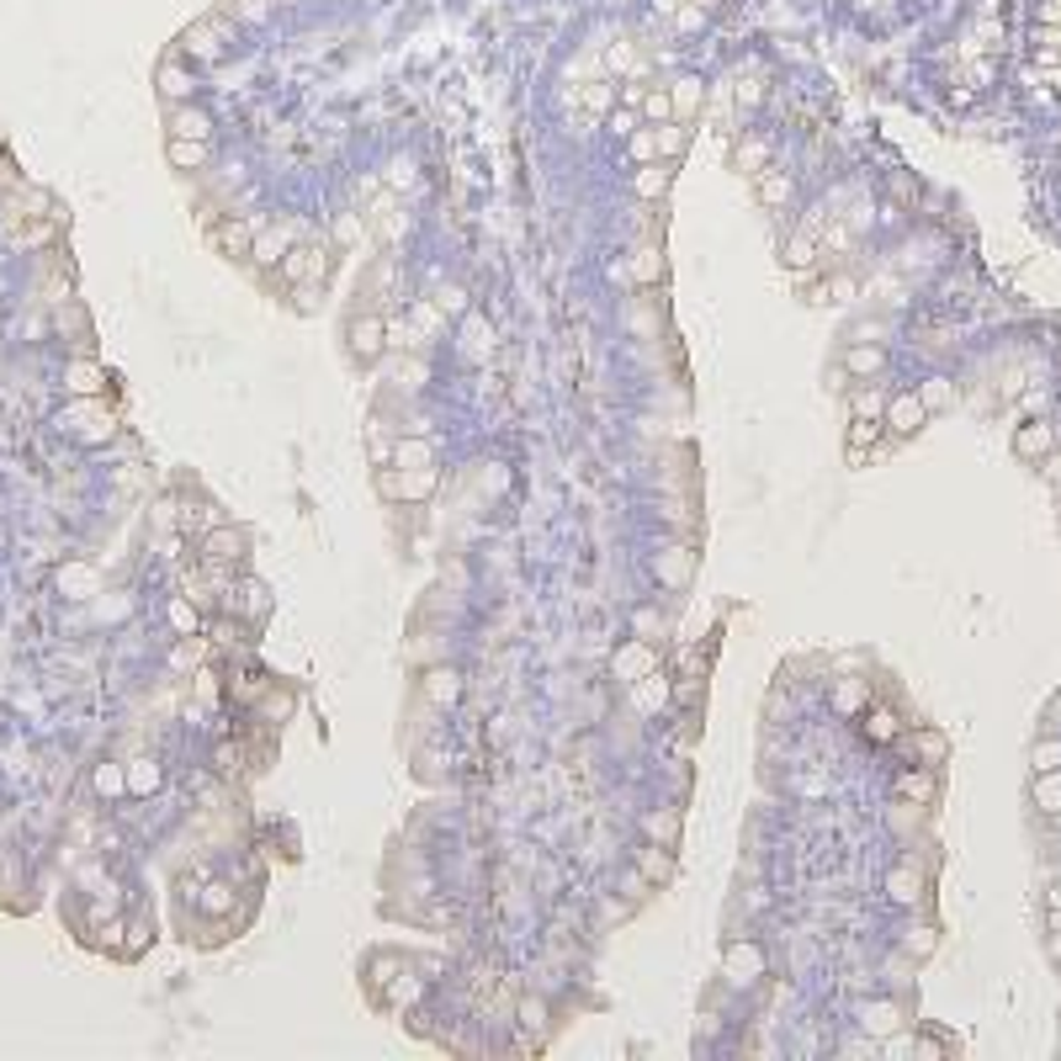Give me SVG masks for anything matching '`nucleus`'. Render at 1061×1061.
Listing matches in <instances>:
<instances>
[{"label": "nucleus", "mask_w": 1061, "mask_h": 1061, "mask_svg": "<svg viewBox=\"0 0 1061 1061\" xmlns=\"http://www.w3.org/2000/svg\"><path fill=\"white\" fill-rule=\"evenodd\" d=\"M1014 75V0H961L918 48V81L944 112H977Z\"/></svg>", "instance_id": "nucleus-1"}, {"label": "nucleus", "mask_w": 1061, "mask_h": 1061, "mask_svg": "<svg viewBox=\"0 0 1061 1061\" xmlns=\"http://www.w3.org/2000/svg\"><path fill=\"white\" fill-rule=\"evenodd\" d=\"M1014 101L1024 123L1061 127V0H1014Z\"/></svg>", "instance_id": "nucleus-2"}, {"label": "nucleus", "mask_w": 1061, "mask_h": 1061, "mask_svg": "<svg viewBox=\"0 0 1061 1061\" xmlns=\"http://www.w3.org/2000/svg\"><path fill=\"white\" fill-rule=\"evenodd\" d=\"M728 11L733 0H648V42H663V48L700 42Z\"/></svg>", "instance_id": "nucleus-3"}, {"label": "nucleus", "mask_w": 1061, "mask_h": 1061, "mask_svg": "<svg viewBox=\"0 0 1061 1061\" xmlns=\"http://www.w3.org/2000/svg\"><path fill=\"white\" fill-rule=\"evenodd\" d=\"M935 5L939 0H839V16L865 38H892L918 16H929Z\"/></svg>", "instance_id": "nucleus-4"}, {"label": "nucleus", "mask_w": 1061, "mask_h": 1061, "mask_svg": "<svg viewBox=\"0 0 1061 1061\" xmlns=\"http://www.w3.org/2000/svg\"><path fill=\"white\" fill-rule=\"evenodd\" d=\"M245 530L240 526H218V530H207V541H203V563H218V569H240L245 563Z\"/></svg>", "instance_id": "nucleus-5"}, {"label": "nucleus", "mask_w": 1061, "mask_h": 1061, "mask_svg": "<svg viewBox=\"0 0 1061 1061\" xmlns=\"http://www.w3.org/2000/svg\"><path fill=\"white\" fill-rule=\"evenodd\" d=\"M924 419H929V408L918 393H892L887 408H881V425L892 430V436H913V430H924Z\"/></svg>", "instance_id": "nucleus-6"}, {"label": "nucleus", "mask_w": 1061, "mask_h": 1061, "mask_svg": "<svg viewBox=\"0 0 1061 1061\" xmlns=\"http://www.w3.org/2000/svg\"><path fill=\"white\" fill-rule=\"evenodd\" d=\"M223 611L234 615H249V621H266V611H271V595H266V584L260 578H240V589L229 584V595H223Z\"/></svg>", "instance_id": "nucleus-7"}, {"label": "nucleus", "mask_w": 1061, "mask_h": 1061, "mask_svg": "<svg viewBox=\"0 0 1061 1061\" xmlns=\"http://www.w3.org/2000/svg\"><path fill=\"white\" fill-rule=\"evenodd\" d=\"M436 489V473L430 467H414V473H377V493L388 499H425Z\"/></svg>", "instance_id": "nucleus-8"}, {"label": "nucleus", "mask_w": 1061, "mask_h": 1061, "mask_svg": "<svg viewBox=\"0 0 1061 1061\" xmlns=\"http://www.w3.org/2000/svg\"><path fill=\"white\" fill-rule=\"evenodd\" d=\"M1051 447H1057V430L1046 419H1029V425H1020V436H1014V456L1020 462H1040V456H1051Z\"/></svg>", "instance_id": "nucleus-9"}, {"label": "nucleus", "mask_w": 1061, "mask_h": 1061, "mask_svg": "<svg viewBox=\"0 0 1061 1061\" xmlns=\"http://www.w3.org/2000/svg\"><path fill=\"white\" fill-rule=\"evenodd\" d=\"M282 277L286 282H308V277H325V249L314 245H292L282 255Z\"/></svg>", "instance_id": "nucleus-10"}, {"label": "nucleus", "mask_w": 1061, "mask_h": 1061, "mask_svg": "<svg viewBox=\"0 0 1061 1061\" xmlns=\"http://www.w3.org/2000/svg\"><path fill=\"white\" fill-rule=\"evenodd\" d=\"M170 133H175V138H197V144H207L212 118H207L203 107H175V112H170Z\"/></svg>", "instance_id": "nucleus-11"}, {"label": "nucleus", "mask_w": 1061, "mask_h": 1061, "mask_svg": "<svg viewBox=\"0 0 1061 1061\" xmlns=\"http://www.w3.org/2000/svg\"><path fill=\"white\" fill-rule=\"evenodd\" d=\"M101 382H107V371L96 367V362H70V367H64V388L81 393V399H96Z\"/></svg>", "instance_id": "nucleus-12"}, {"label": "nucleus", "mask_w": 1061, "mask_h": 1061, "mask_svg": "<svg viewBox=\"0 0 1061 1061\" xmlns=\"http://www.w3.org/2000/svg\"><path fill=\"white\" fill-rule=\"evenodd\" d=\"M881 430H887V425H881V419H870V414H855V419H850V462H855V467L865 462V447H876V441H881Z\"/></svg>", "instance_id": "nucleus-13"}, {"label": "nucleus", "mask_w": 1061, "mask_h": 1061, "mask_svg": "<svg viewBox=\"0 0 1061 1061\" xmlns=\"http://www.w3.org/2000/svg\"><path fill=\"white\" fill-rule=\"evenodd\" d=\"M377 351H382V319H371V314H367V319H356V325H351V356L371 362Z\"/></svg>", "instance_id": "nucleus-14"}, {"label": "nucleus", "mask_w": 1061, "mask_h": 1061, "mask_svg": "<svg viewBox=\"0 0 1061 1061\" xmlns=\"http://www.w3.org/2000/svg\"><path fill=\"white\" fill-rule=\"evenodd\" d=\"M898 796L918 802V807H929V802H935V770L924 765V770H907V776H898Z\"/></svg>", "instance_id": "nucleus-15"}, {"label": "nucleus", "mask_w": 1061, "mask_h": 1061, "mask_svg": "<svg viewBox=\"0 0 1061 1061\" xmlns=\"http://www.w3.org/2000/svg\"><path fill=\"white\" fill-rule=\"evenodd\" d=\"M859 728H865L870 743H892V737H898V711H892V706H870V711L859 717Z\"/></svg>", "instance_id": "nucleus-16"}, {"label": "nucleus", "mask_w": 1061, "mask_h": 1061, "mask_svg": "<svg viewBox=\"0 0 1061 1061\" xmlns=\"http://www.w3.org/2000/svg\"><path fill=\"white\" fill-rule=\"evenodd\" d=\"M127 791L133 796H155L160 791V765L155 759H127Z\"/></svg>", "instance_id": "nucleus-17"}, {"label": "nucleus", "mask_w": 1061, "mask_h": 1061, "mask_svg": "<svg viewBox=\"0 0 1061 1061\" xmlns=\"http://www.w3.org/2000/svg\"><path fill=\"white\" fill-rule=\"evenodd\" d=\"M59 589H70L75 600H90V595H96V569H85V563H64V569H59Z\"/></svg>", "instance_id": "nucleus-18"}, {"label": "nucleus", "mask_w": 1061, "mask_h": 1061, "mask_svg": "<svg viewBox=\"0 0 1061 1061\" xmlns=\"http://www.w3.org/2000/svg\"><path fill=\"white\" fill-rule=\"evenodd\" d=\"M170 164H175V170H203L207 144H197V138H170Z\"/></svg>", "instance_id": "nucleus-19"}, {"label": "nucleus", "mask_w": 1061, "mask_h": 1061, "mask_svg": "<svg viewBox=\"0 0 1061 1061\" xmlns=\"http://www.w3.org/2000/svg\"><path fill=\"white\" fill-rule=\"evenodd\" d=\"M887 887H892V898H898V902H918V898H924V876H918V870H907V865L892 870V881H887Z\"/></svg>", "instance_id": "nucleus-20"}, {"label": "nucleus", "mask_w": 1061, "mask_h": 1061, "mask_svg": "<svg viewBox=\"0 0 1061 1061\" xmlns=\"http://www.w3.org/2000/svg\"><path fill=\"white\" fill-rule=\"evenodd\" d=\"M918 399H924V408H950L955 404V382H950V377H929V382L918 388Z\"/></svg>", "instance_id": "nucleus-21"}, {"label": "nucleus", "mask_w": 1061, "mask_h": 1061, "mask_svg": "<svg viewBox=\"0 0 1061 1061\" xmlns=\"http://www.w3.org/2000/svg\"><path fill=\"white\" fill-rule=\"evenodd\" d=\"M212 245L229 249V255H249V223H223V229L212 234Z\"/></svg>", "instance_id": "nucleus-22"}, {"label": "nucleus", "mask_w": 1061, "mask_h": 1061, "mask_svg": "<svg viewBox=\"0 0 1061 1061\" xmlns=\"http://www.w3.org/2000/svg\"><path fill=\"white\" fill-rule=\"evenodd\" d=\"M844 367L855 371V377H865V371H881V367H887V356H881L876 345H855V351L844 356Z\"/></svg>", "instance_id": "nucleus-23"}, {"label": "nucleus", "mask_w": 1061, "mask_h": 1061, "mask_svg": "<svg viewBox=\"0 0 1061 1061\" xmlns=\"http://www.w3.org/2000/svg\"><path fill=\"white\" fill-rule=\"evenodd\" d=\"M160 90L170 96V101H186V96H192V75H186V70H175V64H164V70H160Z\"/></svg>", "instance_id": "nucleus-24"}, {"label": "nucleus", "mask_w": 1061, "mask_h": 1061, "mask_svg": "<svg viewBox=\"0 0 1061 1061\" xmlns=\"http://www.w3.org/2000/svg\"><path fill=\"white\" fill-rule=\"evenodd\" d=\"M170 626H175L181 637H197L203 615H197V606H186V600H170Z\"/></svg>", "instance_id": "nucleus-25"}, {"label": "nucleus", "mask_w": 1061, "mask_h": 1061, "mask_svg": "<svg viewBox=\"0 0 1061 1061\" xmlns=\"http://www.w3.org/2000/svg\"><path fill=\"white\" fill-rule=\"evenodd\" d=\"M913 743H918V754H924V765H929V770L944 765V754H950V737H944V733H918Z\"/></svg>", "instance_id": "nucleus-26"}, {"label": "nucleus", "mask_w": 1061, "mask_h": 1061, "mask_svg": "<svg viewBox=\"0 0 1061 1061\" xmlns=\"http://www.w3.org/2000/svg\"><path fill=\"white\" fill-rule=\"evenodd\" d=\"M90 780H96V791H101V796L127 791V770H123V765H96V776H90Z\"/></svg>", "instance_id": "nucleus-27"}, {"label": "nucleus", "mask_w": 1061, "mask_h": 1061, "mask_svg": "<svg viewBox=\"0 0 1061 1061\" xmlns=\"http://www.w3.org/2000/svg\"><path fill=\"white\" fill-rule=\"evenodd\" d=\"M813 255H817V245H813V229H802V234L791 240V249H785V266H796V271H807V266H813Z\"/></svg>", "instance_id": "nucleus-28"}, {"label": "nucleus", "mask_w": 1061, "mask_h": 1061, "mask_svg": "<svg viewBox=\"0 0 1061 1061\" xmlns=\"http://www.w3.org/2000/svg\"><path fill=\"white\" fill-rule=\"evenodd\" d=\"M1035 802L1046 807V813H1061V770H1046L1040 785H1035Z\"/></svg>", "instance_id": "nucleus-29"}, {"label": "nucleus", "mask_w": 1061, "mask_h": 1061, "mask_svg": "<svg viewBox=\"0 0 1061 1061\" xmlns=\"http://www.w3.org/2000/svg\"><path fill=\"white\" fill-rule=\"evenodd\" d=\"M260 266H282V255H286V234H266V240H255V249H249Z\"/></svg>", "instance_id": "nucleus-30"}, {"label": "nucleus", "mask_w": 1061, "mask_h": 1061, "mask_svg": "<svg viewBox=\"0 0 1061 1061\" xmlns=\"http://www.w3.org/2000/svg\"><path fill=\"white\" fill-rule=\"evenodd\" d=\"M637 865H643V876H654V881H669V876H674V859L663 855V850H643Z\"/></svg>", "instance_id": "nucleus-31"}, {"label": "nucleus", "mask_w": 1061, "mask_h": 1061, "mask_svg": "<svg viewBox=\"0 0 1061 1061\" xmlns=\"http://www.w3.org/2000/svg\"><path fill=\"white\" fill-rule=\"evenodd\" d=\"M765 961H759V950L748 944V950H728V977L737 981V972H748V981H754V972H759Z\"/></svg>", "instance_id": "nucleus-32"}, {"label": "nucleus", "mask_w": 1061, "mask_h": 1061, "mask_svg": "<svg viewBox=\"0 0 1061 1061\" xmlns=\"http://www.w3.org/2000/svg\"><path fill=\"white\" fill-rule=\"evenodd\" d=\"M212 759H218V770H223V776H240V770H245V748H240V743H218V754H212Z\"/></svg>", "instance_id": "nucleus-33"}, {"label": "nucleus", "mask_w": 1061, "mask_h": 1061, "mask_svg": "<svg viewBox=\"0 0 1061 1061\" xmlns=\"http://www.w3.org/2000/svg\"><path fill=\"white\" fill-rule=\"evenodd\" d=\"M1035 770H1040V776H1046V770H1061V737L1035 743Z\"/></svg>", "instance_id": "nucleus-34"}, {"label": "nucleus", "mask_w": 1061, "mask_h": 1061, "mask_svg": "<svg viewBox=\"0 0 1061 1061\" xmlns=\"http://www.w3.org/2000/svg\"><path fill=\"white\" fill-rule=\"evenodd\" d=\"M155 939V929L138 918V924H127V939H123V955H144V944Z\"/></svg>", "instance_id": "nucleus-35"}, {"label": "nucleus", "mask_w": 1061, "mask_h": 1061, "mask_svg": "<svg viewBox=\"0 0 1061 1061\" xmlns=\"http://www.w3.org/2000/svg\"><path fill=\"white\" fill-rule=\"evenodd\" d=\"M260 711L282 722V717H292V695H286V691H266V695H260Z\"/></svg>", "instance_id": "nucleus-36"}, {"label": "nucleus", "mask_w": 1061, "mask_h": 1061, "mask_svg": "<svg viewBox=\"0 0 1061 1061\" xmlns=\"http://www.w3.org/2000/svg\"><path fill=\"white\" fill-rule=\"evenodd\" d=\"M663 186H669V170H663V164H648V170L637 175V192H643V197H654V192H663Z\"/></svg>", "instance_id": "nucleus-37"}, {"label": "nucleus", "mask_w": 1061, "mask_h": 1061, "mask_svg": "<svg viewBox=\"0 0 1061 1061\" xmlns=\"http://www.w3.org/2000/svg\"><path fill=\"white\" fill-rule=\"evenodd\" d=\"M759 197H765L770 207L785 203V197H791V181H785V175H765V181H759Z\"/></svg>", "instance_id": "nucleus-38"}, {"label": "nucleus", "mask_w": 1061, "mask_h": 1061, "mask_svg": "<svg viewBox=\"0 0 1061 1061\" xmlns=\"http://www.w3.org/2000/svg\"><path fill=\"white\" fill-rule=\"evenodd\" d=\"M425 691H430V700H451V695H456V674H451V669H447V674H441V669H436V674H430V685H425Z\"/></svg>", "instance_id": "nucleus-39"}, {"label": "nucleus", "mask_w": 1061, "mask_h": 1061, "mask_svg": "<svg viewBox=\"0 0 1061 1061\" xmlns=\"http://www.w3.org/2000/svg\"><path fill=\"white\" fill-rule=\"evenodd\" d=\"M203 907H207V913H229V907H234V892H229V887H207Z\"/></svg>", "instance_id": "nucleus-40"}, {"label": "nucleus", "mask_w": 1061, "mask_h": 1061, "mask_svg": "<svg viewBox=\"0 0 1061 1061\" xmlns=\"http://www.w3.org/2000/svg\"><path fill=\"white\" fill-rule=\"evenodd\" d=\"M399 462H408V467H430V447H425V441H404V447H399Z\"/></svg>", "instance_id": "nucleus-41"}, {"label": "nucleus", "mask_w": 1061, "mask_h": 1061, "mask_svg": "<svg viewBox=\"0 0 1061 1061\" xmlns=\"http://www.w3.org/2000/svg\"><path fill=\"white\" fill-rule=\"evenodd\" d=\"M881 408H887V404H881V393H876V388H870V393H855V414H870V419H881Z\"/></svg>", "instance_id": "nucleus-42"}, {"label": "nucleus", "mask_w": 1061, "mask_h": 1061, "mask_svg": "<svg viewBox=\"0 0 1061 1061\" xmlns=\"http://www.w3.org/2000/svg\"><path fill=\"white\" fill-rule=\"evenodd\" d=\"M907 950H918V955H929V950H935V929H918V939L907 935Z\"/></svg>", "instance_id": "nucleus-43"}, {"label": "nucleus", "mask_w": 1061, "mask_h": 1061, "mask_svg": "<svg viewBox=\"0 0 1061 1061\" xmlns=\"http://www.w3.org/2000/svg\"><path fill=\"white\" fill-rule=\"evenodd\" d=\"M203 700H207V706L218 700V680H212V674H203Z\"/></svg>", "instance_id": "nucleus-44"}, {"label": "nucleus", "mask_w": 1061, "mask_h": 1061, "mask_svg": "<svg viewBox=\"0 0 1061 1061\" xmlns=\"http://www.w3.org/2000/svg\"><path fill=\"white\" fill-rule=\"evenodd\" d=\"M1051 913H1061V881L1051 887Z\"/></svg>", "instance_id": "nucleus-45"}, {"label": "nucleus", "mask_w": 1061, "mask_h": 1061, "mask_svg": "<svg viewBox=\"0 0 1061 1061\" xmlns=\"http://www.w3.org/2000/svg\"><path fill=\"white\" fill-rule=\"evenodd\" d=\"M0 186H11V164L0 160Z\"/></svg>", "instance_id": "nucleus-46"}, {"label": "nucleus", "mask_w": 1061, "mask_h": 1061, "mask_svg": "<svg viewBox=\"0 0 1061 1061\" xmlns=\"http://www.w3.org/2000/svg\"><path fill=\"white\" fill-rule=\"evenodd\" d=\"M1057 186H1061V170H1057Z\"/></svg>", "instance_id": "nucleus-47"}]
</instances>
